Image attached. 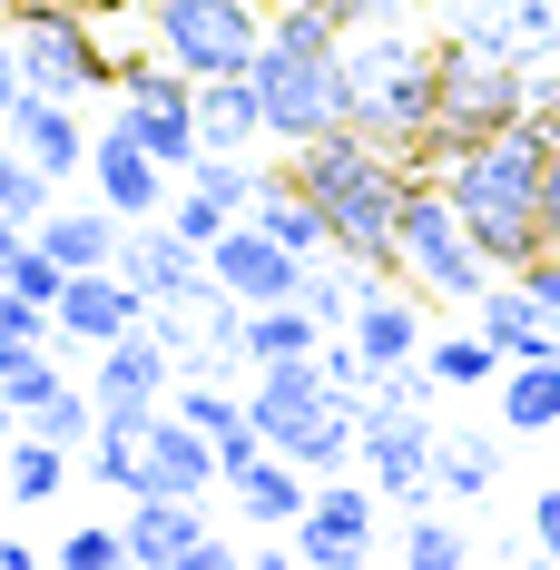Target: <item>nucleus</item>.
I'll use <instances>...</instances> for the list:
<instances>
[{
  "label": "nucleus",
  "mask_w": 560,
  "mask_h": 570,
  "mask_svg": "<svg viewBox=\"0 0 560 570\" xmlns=\"http://www.w3.org/2000/svg\"><path fill=\"white\" fill-rule=\"evenodd\" d=\"M226 492H236V512L256 521V531H295V521H305V502H315V472H305L295 453H276V443H266V453L246 462Z\"/></svg>",
  "instance_id": "18"
},
{
  "label": "nucleus",
  "mask_w": 560,
  "mask_h": 570,
  "mask_svg": "<svg viewBox=\"0 0 560 570\" xmlns=\"http://www.w3.org/2000/svg\"><path fill=\"white\" fill-rule=\"evenodd\" d=\"M59 325H50V305H30L20 285H0V344H50Z\"/></svg>",
  "instance_id": "41"
},
{
  "label": "nucleus",
  "mask_w": 560,
  "mask_h": 570,
  "mask_svg": "<svg viewBox=\"0 0 560 570\" xmlns=\"http://www.w3.org/2000/svg\"><path fill=\"white\" fill-rule=\"evenodd\" d=\"M20 236H30V227H20V217H0V266L20 256Z\"/></svg>",
  "instance_id": "49"
},
{
  "label": "nucleus",
  "mask_w": 560,
  "mask_h": 570,
  "mask_svg": "<svg viewBox=\"0 0 560 570\" xmlns=\"http://www.w3.org/2000/svg\"><path fill=\"white\" fill-rule=\"evenodd\" d=\"M531 541L560 561V482H541V492H531Z\"/></svg>",
  "instance_id": "44"
},
{
  "label": "nucleus",
  "mask_w": 560,
  "mask_h": 570,
  "mask_svg": "<svg viewBox=\"0 0 560 570\" xmlns=\"http://www.w3.org/2000/svg\"><path fill=\"white\" fill-rule=\"evenodd\" d=\"M344 335H354V354H364L374 374H393V364H423V344H433V335H423V315H413L403 295H384V285L354 305V325H344Z\"/></svg>",
  "instance_id": "24"
},
{
  "label": "nucleus",
  "mask_w": 560,
  "mask_h": 570,
  "mask_svg": "<svg viewBox=\"0 0 560 570\" xmlns=\"http://www.w3.org/2000/svg\"><path fill=\"white\" fill-rule=\"evenodd\" d=\"M256 99H266V138H276V148H305V138L344 128V20L325 10V0L266 10Z\"/></svg>",
  "instance_id": "4"
},
{
  "label": "nucleus",
  "mask_w": 560,
  "mask_h": 570,
  "mask_svg": "<svg viewBox=\"0 0 560 570\" xmlns=\"http://www.w3.org/2000/svg\"><path fill=\"white\" fill-rule=\"evenodd\" d=\"M502 423L511 433H560V354L502 364Z\"/></svg>",
  "instance_id": "29"
},
{
  "label": "nucleus",
  "mask_w": 560,
  "mask_h": 570,
  "mask_svg": "<svg viewBox=\"0 0 560 570\" xmlns=\"http://www.w3.org/2000/svg\"><path fill=\"white\" fill-rule=\"evenodd\" d=\"M118 541H128V561H138V570H177L197 541H207V502H177V492H128Z\"/></svg>",
  "instance_id": "14"
},
{
  "label": "nucleus",
  "mask_w": 560,
  "mask_h": 570,
  "mask_svg": "<svg viewBox=\"0 0 560 570\" xmlns=\"http://www.w3.org/2000/svg\"><path fill=\"white\" fill-rule=\"evenodd\" d=\"M187 187H207V197H217V207H236V217H246V207H256V187H266V177L246 168V158H236V148H197V168H187Z\"/></svg>",
  "instance_id": "33"
},
{
  "label": "nucleus",
  "mask_w": 560,
  "mask_h": 570,
  "mask_svg": "<svg viewBox=\"0 0 560 570\" xmlns=\"http://www.w3.org/2000/svg\"><path fill=\"white\" fill-rule=\"evenodd\" d=\"M168 177H177V168H158V158H148V148L118 128V118L99 128V138H89V187H99V207H118L128 227L168 207Z\"/></svg>",
  "instance_id": "13"
},
{
  "label": "nucleus",
  "mask_w": 560,
  "mask_h": 570,
  "mask_svg": "<svg viewBox=\"0 0 560 570\" xmlns=\"http://www.w3.org/2000/svg\"><path fill=\"white\" fill-rule=\"evenodd\" d=\"M0 20H10L20 79H30L40 99H99V89H118V59L99 50V30H89V0H10Z\"/></svg>",
  "instance_id": "6"
},
{
  "label": "nucleus",
  "mask_w": 560,
  "mask_h": 570,
  "mask_svg": "<svg viewBox=\"0 0 560 570\" xmlns=\"http://www.w3.org/2000/svg\"><path fill=\"white\" fill-rule=\"evenodd\" d=\"M541 246H560V138H551V168H541Z\"/></svg>",
  "instance_id": "46"
},
{
  "label": "nucleus",
  "mask_w": 560,
  "mask_h": 570,
  "mask_svg": "<svg viewBox=\"0 0 560 570\" xmlns=\"http://www.w3.org/2000/svg\"><path fill=\"white\" fill-rule=\"evenodd\" d=\"M138 453H148V492H177V502H207V492L226 482L217 443H207V433H197L177 403L158 413V423H148V443H138Z\"/></svg>",
  "instance_id": "16"
},
{
  "label": "nucleus",
  "mask_w": 560,
  "mask_h": 570,
  "mask_svg": "<svg viewBox=\"0 0 560 570\" xmlns=\"http://www.w3.org/2000/svg\"><path fill=\"white\" fill-rule=\"evenodd\" d=\"M433 492H492V443H433Z\"/></svg>",
  "instance_id": "37"
},
{
  "label": "nucleus",
  "mask_w": 560,
  "mask_h": 570,
  "mask_svg": "<svg viewBox=\"0 0 560 570\" xmlns=\"http://www.w3.org/2000/svg\"><path fill=\"white\" fill-rule=\"evenodd\" d=\"M433 109H443V40L413 30H344V128H364L393 158H433Z\"/></svg>",
  "instance_id": "3"
},
{
  "label": "nucleus",
  "mask_w": 560,
  "mask_h": 570,
  "mask_svg": "<svg viewBox=\"0 0 560 570\" xmlns=\"http://www.w3.org/2000/svg\"><path fill=\"white\" fill-rule=\"evenodd\" d=\"M50 325H59V344H118L128 325H148V295L118 276V266H89V276L59 285Z\"/></svg>",
  "instance_id": "12"
},
{
  "label": "nucleus",
  "mask_w": 560,
  "mask_h": 570,
  "mask_svg": "<svg viewBox=\"0 0 560 570\" xmlns=\"http://www.w3.org/2000/svg\"><path fill=\"white\" fill-rule=\"evenodd\" d=\"M207 276H217L236 305H285V295L305 285V256H295V246H276L256 217H236V227L207 246Z\"/></svg>",
  "instance_id": "10"
},
{
  "label": "nucleus",
  "mask_w": 560,
  "mask_h": 570,
  "mask_svg": "<svg viewBox=\"0 0 560 570\" xmlns=\"http://www.w3.org/2000/svg\"><path fill=\"white\" fill-rule=\"evenodd\" d=\"M0 128L40 158L50 177H79L89 168V128H79V99H40V89H20L10 109H0Z\"/></svg>",
  "instance_id": "17"
},
{
  "label": "nucleus",
  "mask_w": 560,
  "mask_h": 570,
  "mask_svg": "<svg viewBox=\"0 0 560 570\" xmlns=\"http://www.w3.org/2000/svg\"><path fill=\"white\" fill-rule=\"evenodd\" d=\"M0 570H30V541H10V531H0Z\"/></svg>",
  "instance_id": "48"
},
{
  "label": "nucleus",
  "mask_w": 560,
  "mask_h": 570,
  "mask_svg": "<svg viewBox=\"0 0 560 570\" xmlns=\"http://www.w3.org/2000/svg\"><path fill=\"white\" fill-rule=\"evenodd\" d=\"M315 364H325V384H335V394H364V384H374V364L354 354V335H325V344H315Z\"/></svg>",
  "instance_id": "42"
},
{
  "label": "nucleus",
  "mask_w": 560,
  "mask_h": 570,
  "mask_svg": "<svg viewBox=\"0 0 560 570\" xmlns=\"http://www.w3.org/2000/svg\"><path fill=\"white\" fill-rule=\"evenodd\" d=\"M0 285H20L30 305H59V285H69V266H59V256L40 246V236H20V256L0 266Z\"/></svg>",
  "instance_id": "35"
},
{
  "label": "nucleus",
  "mask_w": 560,
  "mask_h": 570,
  "mask_svg": "<svg viewBox=\"0 0 560 570\" xmlns=\"http://www.w3.org/2000/svg\"><path fill=\"white\" fill-rule=\"evenodd\" d=\"M472 315H482V335L502 344V364H541V354H560V325L531 305V295H521V276H492Z\"/></svg>",
  "instance_id": "21"
},
{
  "label": "nucleus",
  "mask_w": 560,
  "mask_h": 570,
  "mask_svg": "<svg viewBox=\"0 0 560 570\" xmlns=\"http://www.w3.org/2000/svg\"><path fill=\"white\" fill-rule=\"evenodd\" d=\"M393 266L423 285V295H443V305H482V285L502 276L472 227H462V207L443 197V177H413L403 187V217H393Z\"/></svg>",
  "instance_id": "5"
},
{
  "label": "nucleus",
  "mask_w": 560,
  "mask_h": 570,
  "mask_svg": "<svg viewBox=\"0 0 560 570\" xmlns=\"http://www.w3.org/2000/svg\"><path fill=\"white\" fill-rule=\"evenodd\" d=\"M511 118H531V69L502 50H472V40H443V109H433V158L492 138Z\"/></svg>",
  "instance_id": "7"
},
{
  "label": "nucleus",
  "mask_w": 560,
  "mask_h": 570,
  "mask_svg": "<svg viewBox=\"0 0 560 570\" xmlns=\"http://www.w3.org/2000/svg\"><path fill=\"white\" fill-rule=\"evenodd\" d=\"M325 394H335V384H325V364H315V354H295V364H256L246 413H256V433H266V443H285V433H295Z\"/></svg>",
  "instance_id": "22"
},
{
  "label": "nucleus",
  "mask_w": 560,
  "mask_h": 570,
  "mask_svg": "<svg viewBox=\"0 0 560 570\" xmlns=\"http://www.w3.org/2000/svg\"><path fill=\"white\" fill-rule=\"evenodd\" d=\"M30 236L50 246V256L69 266V276H89V266H118V246H128V217L89 197V207H50V217H40Z\"/></svg>",
  "instance_id": "20"
},
{
  "label": "nucleus",
  "mask_w": 560,
  "mask_h": 570,
  "mask_svg": "<svg viewBox=\"0 0 560 570\" xmlns=\"http://www.w3.org/2000/svg\"><path fill=\"white\" fill-rule=\"evenodd\" d=\"M276 453H295L315 482H325V472H344V462H354V394H325V403H315V413L276 443Z\"/></svg>",
  "instance_id": "28"
},
{
  "label": "nucleus",
  "mask_w": 560,
  "mask_h": 570,
  "mask_svg": "<svg viewBox=\"0 0 560 570\" xmlns=\"http://www.w3.org/2000/svg\"><path fill=\"white\" fill-rule=\"evenodd\" d=\"M403 561H413V570H462V531L423 512L413 531H403Z\"/></svg>",
  "instance_id": "40"
},
{
  "label": "nucleus",
  "mask_w": 560,
  "mask_h": 570,
  "mask_svg": "<svg viewBox=\"0 0 560 570\" xmlns=\"http://www.w3.org/2000/svg\"><path fill=\"white\" fill-rule=\"evenodd\" d=\"M59 384H69V374H59V364L40 354V344H0V394L20 403V413H30V403H50Z\"/></svg>",
  "instance_id": "34"
},
{
  "label": "nucleus",
  "mask_w": 560,
  "mask_h": 570,
  "mask_svg": "<svg viewBox=\"0 0 560 570\" xmlns=\"http://www.w3.org/2000/svg\"><path fill=\"white\" fill-rule=\"evenodd\" d=\"M177 413H187V423H197V433H207V443H217V433H236V423H246V403H236V394H217V384H207V374H197V384H187V394H177Z\"/></svg>",
  "instance_id": "39"
},
{
  "label": "nucleus",
  "mask_w": 560,
  "mask_h": 570,
  "mask_svg": "<svg viewBox=\"0 0 560 570\" xmlns=\"http://www.w3.org/2000/svg\"><path fill=\"white\" fill-rule=\"evenodd\" d=\"M20 433H50V443H69V453H89V433H99V394L59 384L50 403H30V413H20Z\"/></svg>",
  "instance_id": "31"
},
{
  "label": "nucleus",
  "mask_w": 560,
  "mask_h": 570,
  "mask_svg": "<svg viewBox=\"0 0 560 570\" xmlns=\"http://www.w3.org/2000/svg\"><path fill=\"white\" fill-rule=\"evenodd\" d=\"M285 177H295V187L325 207V227H335V256H354V266H384V276H393V217H403L413 158L374 148L364 128H325V138L285 148Z\"/></svg>",
  "instance_id": "2"
},
{
  "label": "nucleus",
  "mask_w": 560,
  "mask_h": 570,
  "mask_svg": "<svg viewBox=\"0 0 560 570\" xmlns=\"http://www.w3.org/2000/svg\"><path fill=\"white\" fill-rule=\"evenodd\" d=\"M246 217L276 236V246H295L305 266H315V256H335V227H325V207H315V197H305V187H295L285 168L266 177V187H256V207H246Z\"/></svg>",
  "instance_id": "25"
},
{
  "label": "nucleus",
  "mask_w": 560,
  "mask_h": 570,
  "mask_svg": "<svg viewBox=\"0 0 560 570\" xmlns=\"http://www.w3.org/2000/svg\"><path fill=\"white\" fill-rule=\"evenodd\" d=\"M0 10H10V0H0Z\"/></svg>",
  "instance_id": "51"
},
{
  "label": "nucleus",
  "mask_w": 560,
  "mask_h": 570,
  "mask_svg": "<svg viewBox=\"0 0 560 570\" xmlns=\"http://www.w3.org/2000/svg\"><path fill=\"white\" fill-rule=\"evenodd\" d=\"M423 364H433V384L472 394V384L502 374V344H492V335H433V344H423Z\"/></svg>",
  "instance_id": "30"
},
{
  "label": "nucleus",
  "mask_w": 560,
  "mask_h": 570,
  "mask_svg": "<svg viewBox=\"0 0 560 570\" xmlns=\"http://www.w3.org/2000/svg\"><path fill=\"white\" fill-rule=\"evenodd\" d=\"M20 89H30V79H20V40H10V20H0V109H10Z\"/></svg>",
  "instance_id": "47"
},
{
  "label": "nucleus",
  "mask_w": 560,
  "mask_h": 570,
  "mask_svg": "<svg viewBox=\"0 0 560 570\" xmlns=\"http://www.w3.org/2000/svg\"><path fill=\"white\" fill-rule=\"evenodd\" d=\"M118 276L138 285L148 305H207V295H217V276H207V246H197V236H177L168 217H138V227H128V246H118Z\"/></svg>",
  "instance_id": "9"
},
{
  "label": "nucleus",
  "mask_w": 560,
  "mask_h": 570,
  "mask_svg": "<svg viewBox=\"0 0 560 570\" xmlns=\"http://www.w3.org/2000/svg\"><path fill=\"white\" fill-rule=\"evenodd\" d=\"M128 561V541H118V521H79L69 541H59V570H118Z\"/></svg>",
  "instance_id": "38"
},
{
  "label": "nucleus",
  "mask_w": 560,
  "mask_h": 570,
  "mask_svg": "<svg viewBox=\"0 0 560 570\" xmlns=\"http://www.w3.org/2000/svg\"><path fill=\"white\" fill-rule=\"evenodd\" d=\"M197 138H207V148H236V158L266 138V99H256V69L197 79Z\"/></svg>",
  "instance_id": "23"
},
{
  "label": "nucleus",
  "mask_w": 560,
  "mask_h": 570,
  "mask_svg": "<svg viewBox=\"0 0 560 570\" xmlns=\"http://www.w3.org/2000/svg\"><path fill=\"white\" fill-rule=\"evenodd\" d=\"M118 128H128L158 168L187 177L197 148H207V138H197V79H187V89H128V99H118Z\"/></svg>",
  "instance_id": "15"
},
{
  "label": "nucleus",
  "mask_w": 560,
  "mask_h": 570,
  "mask_svg": "<svg viewBox=\"0 0 560 570\" xmlns=\"http://www.w3.org/2000/svg\"><path fill=\"white\" fill-rule=\"evenodd\" d=\"M325 325L305 315V295H285V305H246V325H236V354H246V374L256 364H295V354H315Z\"/></svg>",
  "instance_id": "26"
},
{
  "label": "nucleus",
  "mask_w": 560,
  "mask_h": 570,
  "mask_svg": "<svg viewBox=\"0 0 560 570\" xmlns=\"http://www.w3.org/2000/svg\"><path fill=\"white\" fill-rule=\"evenodd\" d=\"M0 512H10V482H0Z\"/></svg>",
  "instance_id": "50"
},
{
  "label": "nucleus",
  "mask_w": 560,
  "mask_h": 570,
  "mask_svg": "<svg viewBox=\"0 0 560 570\" xmlns=\"http://www.w3.org/2000/svg\"><path fill=\"white\" fill-rule=\"evenodd\" d=\"M168 344H158V325H128L118 344H99V374H89V394L99 403H158L168 394Z\"/></svg>",
  "instance_id": "19"
},
{
  "label": "nucleus",
  "mask_w": 560,
  "mask_h": 570,
  "mask_svg": "<svg viewBox=\"0 0 560 570\" xmlns=\"http://www.w3.org/2000/svg\"><path fill=\"white\" fill-rule=\"evenodd\" d=\"M0 482H10V502H20V512L59 502V492H69V443H50V433H10V453H0Z\"/></svg>",
  "instance_id": "27"
},
{
  "label": "nucleus",
  "mask_w": 560,
  "mask_h": 570,
  "mask_svg": "<svg viewBox=\"0 0 560 570\" xmlns=\"http://www.w3.org/2000/svg\"><path fill=\"white\" fill-rule=\"evenodd\" d=\"M50 187H59V177L40 168L30 148H10V158H0V217H20V227H40V217H50Z\"/></svg>",
  "instance_id": "32"
},
{
  "label": "nucleus",
  "mask_w": 560,
  "mask_h": 570,
  "mask_svg": "<svg viewBox=\"0 0 560 570\" xmlns=\"http://www.w3.org/2000/svg\"><path fill=\"white\" fill-rule=\"evenodd\" d=\"M551 118H511L492 138H472V148H452L443 158V197L462 207V227L472 246L492 256V266H521V256H541V168H551Z\"/></svg>",
  "instance_id": "1"
},
{
  "label": "nucleus",
  "mask_w": 560,
  "mask_h": 570,
  "mask_svg": "<svg viewBox=\"0 0 560 570\" xmlns=\"http://www.w3.org/2000/svg\"><path fill=\"white\" fill-rule=\"evenodd\" d=\"M158 217H168L177 236H197V246H217V236L236 227V207H217L207 187H177V197H168V207H158Z\"/></svg>",
  "instance_id": "36"
},
{
  "label": "nucleus",
  "mask_w": 560,
  "mask_h": 570,
  "mask_svg": "<svg viewBox=\"0 0 560 570\" xmlns=\"http://www.w3.org/2000/svg\"><path fill=\"white\" fill-rule=\"evenodd\" d=\"M344 30H384V20H403V0H325Z\"/></svg>",
  "instance_id": "45"
},
{
  "label": "nucleus",
  "mask_w": 560,
  "mask_h": 570,
  "mask_svg": "<svg viewBox=\"0 0 560 570\" xmlns=\"http://www.w3.org/2000/svg\"><path fill=\"white\" fill-rule=\"evenodd\" d=\"M295 551L315 570H354L364 551H374V492H354V482H315V502H305V521H295Z\"/></svg>",
  "instance_id": "11"
},
{
  "label": "nucleus",
  "mask_w": 560,
  "mask_h": 570,
  "mask_svg": "<svg viewBox=\"0 0 560 570\" xmlns=\"http://www.w3.org/2000/svg\"><path fill=\"white\" fill-rule=\"evenodd\" d=\"M148 50H168L187 79L256 69V50H266V10H256V0H148Z\"/></svg>",
  "instance_id": "8"
},
{
  "label": "nucleus",
  "mask_w": 560,
  "mask_h": 570,
  "mask_svg": "<svg viewBox=\"0 0 560 570\" xmlns=\"http://www.w3.org/2000/svg\"><path fill=\"white\" fill-rule=\"evenodd\" d=\"M511 276H521V295H531V305H541V315L560 325V246H541V256H521Z\"/></svg>",
  "instance_id": "43"
}]
</instances>
